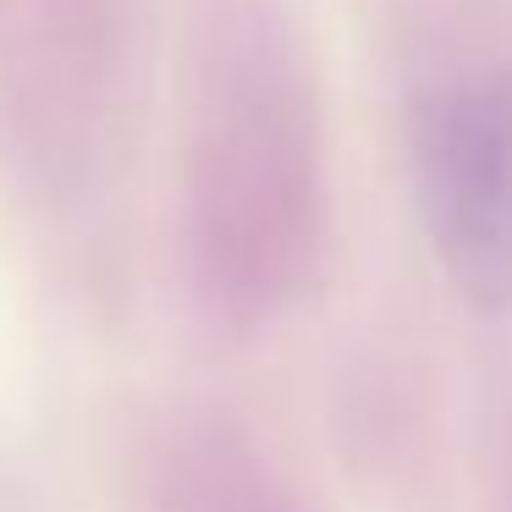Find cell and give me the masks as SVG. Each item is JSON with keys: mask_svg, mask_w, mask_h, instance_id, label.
<instances>
[{"mask_svg": "<svg viewBox=\"0 0 512 512\" xmlns=\"http://www.w3.org/2000/svg\"><path fill=\"white\" fill-rule=\"evenodd\" d=\"M424 226L446 276L479 303H512V72H457L413 122Z\"/></svg>", "mask_w": 512, "mask_h": 512, "instance_id": "1", "label": "cell"}]
</instances>
